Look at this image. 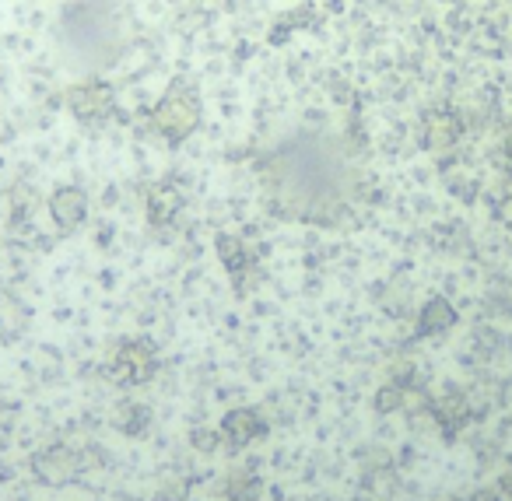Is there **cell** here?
<instances>
[{
  "mask_svg": "<svg viewBox=\"0 0 512 501\" xmlns=\"http://www.w3.org/2000/svg\"><path fill=\"white\" fill-rule=\"evenodd\" d=\"M57 46L81 74L120 64L130 46L127 15L116 0H64L57 18Z\"/></svg>",
  "mask_w": 512,
  "mask_h": 501,
  "instance_id": "6da1fadb",
  "label": "cell"
},
{
  "mask_svg": "<svg viewBox=\"0 0 512 501\" xmlns=\"http://www.w3.org/2000/svg\"><path fill=\"white\" fill-rule=\"evenodd\" d=\"M200 120H204V99L190 81H176L162 92V99L151 109V127L158 137L169 144H183L197 134Z\"/></svg>",
  "mask_w": 512,
  "mask_h": 501,
  "instance_id": "7a4b0ae2",
  "label": "cell"
},
{
  "mask_svg": "<svg viewBox=\"0 0 512 501\" xmlns=\"http://www.w3.org/2000/svg\"><path fill=\"white\" fill-rule=\"evenodd\" d=\"M64 102H67V113L78 123H85V127H102L106 120H113L116 106H120L116 88L109 81L95 78V74H85L81 81H74L64 92Z\"/></svg>",
  "mask_w": 512,
  "mask_h": 501,
  "instance_id": "3957f363",
  "label": "cell"
},
{
  "mask_svg": "<svg viewBox=\"0 0 512 501\" xmlns=\"http://www.w3.org/2000/svg\"><path fill=\"white\" fill-rule=\"evenodd\" d=\"M155 372H158V351L144 337L120 340L113 358H109V375L116 382H123V386H144V382H151Z\"/></svg>",
  "mask_w": 512,
  "mask_h": 501,
  "instance_id": "277c9868",
  "label": "cell"
},
{
  "mask_svg": "<svg viewBox=\"0 0 512 501\" xmlns=\"http://www.w3.org/2000/svg\"><path fill=\"white\" fill-rule=\"evenodd\" d=\"M81 470H85V456L74 452L71 445H50V449L32 456V473L50 487L71 484Z\"/></svg>",
  "mask_w": 512,
  "mask_h": 501,
  "instance_id": "5b68a950",
  "label": "cell"
},
{
  "mask_svg": "<svg viewBox=\"0 0 512 501\" xmlns=\"http://www.w3.org/2000/svg\"><path fill=\"white\" fill-rule=\"evenodd\" d=\"M50 218L60 232H78L88 221V193L81 186H60L50 197Z\"/></svg>",
  "mask_w": 512,
  "mask_h": 501,
  "instance_id": "8992f818",
  "label": "cell"
},
{
  "mask_svg": "<svg viewBox=\"0 0 512 501\" xmlns=\"http://www.w3.org/2000/svg\"><path fill=\"white\" fill-rule=\"evenodd\" d=\"M267 435V421L260 414H256L253 407H235L225 414V421H221V438H225L232 449H242V445L256 442V438Z\"/></svg>",
  "mask_w": 512,
  "mask_h": 501,
  "instance_id": "52a82bcc",
  "label": "cell"
},
{
  "mask_svg": "<svg viewBox=\"0 0 512 501\" xmlns=\"http://www.w3.org/2000/svg\"><path fill=\"white\" fill-rule=\"evenodd\" d=\"M183 211V190L172 183H155L148 190V221L155 228H169Z\"/></svg>",
  "mask_w": 512,
  "mask_h": 501,
  "instance_id": "ba28073f",
  "label": "cell"
},
{
  "mask_svg": "<svg viewBox=\"0 0 512 501\" xmlns=\"http://www.w3.org/2000/svg\"><path fill=\"white\" fill-rule=\"evenodd\" d=\"M460 116L446 113V109H435V113L425 116L421 123V137H425V148L432 151H449L456 141H460Z\"/></svg>",
  "mask_w": 512,
  "mask_h": 501,
  "instance_id": "9c48e42d",
  "label": "cell"
},
{
  "mask_svg": "<svg viewBox=\"0 0 512 501\" xmlns=\"http://www.w3.org/2000/svg\"><path fill=\"white\" fill-rule=\"evenodd\" d=\"M432 417L446 435H456L470 424L474 410H470V400L463 393H442L439 400H432Z\"/></svg>",
  "mask_w": 512,
  "mask_h": 501,
  "instance_id": "30bf717a",
  "label": "cell"
},
{
  "mask_svg": "<svg viewBox=\"0 0 512 501\" xmlns=\"http://www.w3.org/2000/svg\"><path fill=\"white\" fill-rule=\"evenodd\" d=\"M214 246H218L221 267H225L228 277L242 288V277L253 270V253H249V246L239 239V235H228V232H221L218 239H214Z\"/></svg>",
  "mask_w": 512,
  "mask_h": 501,
  "instance_id": "8fae6325",
  "label": "cell"
},
{
  "mask_svg": "<svg viewBox=\"0 0 512 501\" xmlns=\"http://www.w3.org/2000/svg\"><path fill=\"white\" fill-rule=\"evenodd\" d=\"M453 323H456V309L442 295L428 298V302L421 305V316H418L421 337H439V333H446Z\"/></svg>",
  "mask_w": 512,
  "mask_h": 501,
  "instance_id": "7c38bea8",
  "label": "cell"
},
{
  "mask_svg": "<svg viewBox=\"0 0 512 501\" xmlns=\"http://www.w3.org/2000/svg\"><path fill=\"white\" fill-rule=\"evenodd\" d=\"M113 424L123 431V435L141 438L144 431H148V424H151V414H148V407H141V403L127 400V403H120V407H116Z\"/></svg>",
  "mask_w": 512,
  "mask_h": 501,
  "instance_id": "4fadbf2b",
  "label": "cell"
},
{
  "mask_svg": "<svg viewBox=\"0 0 512 501\" xmlns=\"http://www.w3.org/2000/svg\"><path fill=\"white\" fill-rule=\"evenodd\" d=\"M260 491H264V480L256 477V473H249V470H235L232 477L225 480L228 501H256V498H260Z\"/></svg>",
  "mask_w": 512,
  "mask_h": 501,
  "instance_id": "5bb4252c",
  "label": "cell"
},
{
  "mask_svg": "<svg viewBox=\"0 0 512 501\" xmlns=\"http://www.w3.org/2000/svg\"><path fill=\"white\" fill-rule=\"evenodd\" d=\"M404 400H407L404 386H400V382H393V386L379 389V396H376V407H379V410H383V414H390V410L404 407Z\"/></svg>",
  "mask_w": 512,
  "mask_h": 501,
  "instance_id": "9a60e30c",
  "label": "cell"
},
{
  "mask_svg": "<svg viewBox=\"0 0 512 501\" xmlns=\"http://www.w3.org/2000/svg\"><path fill=\"white\" fill-rule=\"evenodd\" d=\"M193 445H197V449H204V452H214L218 445H225V438H221L218 431H211V428H200V431H193Z\"/></svg>",
  "mask_w": 512,
  "mask_h": 501,
  "instance_id": "2e32d148",
  "label": "cell"
},
{
  "mask_svg": "<svg viewBox=\"0 0 512 501\" xmlns=\"http://www.w3.org/2000/svg\"><path fill=\"white\" fill-rule=\"evenodd\" d=\"M502 494H509V498H512V473H505V477H502Z\"/></svg>",
  "mask_w": 512,
  "mask_h": 501,
  "instance_id": "e0dca14e",
  "label": "cell"
},
{
  "mask_svg": "<svg viewBox=\"0 0 512 501\" xmlns=\"http://www.w3.org/2000/svg\"><path fill=\"white\" fill-rule=\"evenodd\" d=\"M505 155H509V162H512V134L505 137Z\"/></svg>",
  "mask_w": 512,
  "mask_h": 501,
  "instance_id": "ac0fdd59",
  "label": "cell"
}]
</instances>
